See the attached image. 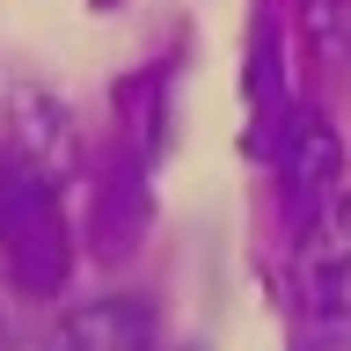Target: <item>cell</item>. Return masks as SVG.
I'll use <instances>...</instances> for the list:
<instances>
[{
    "label": "cell",
    "instance_id": "6da1fadb",
    "mask_svg": "<svg viewBox=\"0 0 351 351\" xmlns=\"http://www.w3.org/2000/svg\"><path fill=\"white\" fill-rule=\"evenodd\" d=\"M285 337H293V351H351V191H337L293 234Z\"/></svg>",
    "mask_w": 351,
    "mask_h": 351
},
{
    "label": "cell",
    "instance_id": "7a4b0ae2",
    "mask_svg": "<svg viewBox=\"0 0 351 351\" xmlns=\"http://www.w3.org/2000/svg\"><path fill=\"white\" fill-rule=\"evenodd\" d=\"M66 183L29 169L22 154H0V256L22 293H59L73 271V219H66Z\"/></svg>",
    "mask_w": 351,
    "mask_h": 351
},
{
    "label": "cell",
    "instance_id": "3957f363",
    "mask_svg": "<svg viewBox=\"0 0 351 351\" xmlns=\"http://www.w3.org/2000/svg\"><path fill=\"white\" fill-rule=\"evenodd\" d=\"M278 176H285V213H293V234H300L307 219L322 213L329 197H337V169H344V147H337V132L315 117V110H293L278 132Z\"/></svg>",
    "mask_w": 351,
    "mask_h": 351
},
{
    "label": "cell",
    "instance_id": "277c9868",
    "mask_svg": "<svg viewBox=\"0 0 351 351\" xmlns=\"http://www.w3.org/2000/svg\"><path fill=\"white\" fill-rule=\"evenodd\" d=\"M44 351H154V307L132 300V293L81 300L59 329H51Z\"/></svg>",
    "mask_w": 351,
    "mask_h": 351
},
{
    "label": "cell",
    "instance_id": "5b68a950",
    "mask_svg": "<svg viewBox=\"0 0 351 351\" xmlns=\"http://www.w3.org/2000/svg\"><path fill=\"white\" fill-rule=\"evenodd\" d=\"M8 154H22L29 169H44L51 183L81 169V139H73V117H66L51 95L37 88H15V132H8Z\"/></svg>",
    "mask_w": 351,
    "mask_h": 351
},
{
    "label": "cell",
    "instance_id": "8992f818",
    "mask_svg": "<svg viewBox=\"0 0 351 351\" xmlns=\"http://www.w3.org/2000/svg\"><path fill=\"white\" fill-rule=\"evenodd\" d=\"M147 161H132L117 147V161L103 169V191H95V249L103 256H132L139 234H147Z\"/></svg>",
    "mask_w": 351,
    "mask_h": 351
},
{
    "label": "cell",
    "instance_id": "52a82bcc",
    "mask_svg": "<svg viewBox=\"0 0 351 351\" xmlns=\"http://www.w3.org/2000/svg\"><path fill=\"white\" fill-rule=\"evenodd\" d=\"M117 147L147 169L161 161V147H169V73L161 66H147L117 88Z\"/></svg>",
    "mask_w": 351,
    "mask_h": 351
},
{
    "label": "cell",
    "instance_id": "ba28073f",
    "mask_svg": "<svg viewBox=\"0 0 351 351\" xmlns=\"http://www.w3.org/2000/svg\"><path fill=\"white\" fill-rule=\"evenodd\" d=\"M300 37H307V59L344 73L351 66V0H300Z\"/></svg>",
    "mask_w": 351,
    "mask_h": 351
},
{
    "label": "cell",
    "instance_id": "9c48e42d",
    "mask_svg": "<svg viewBox=\"0 0 351 351\" xmlns=\"http://www.w3.org/2000/svg\"><path fill=\"white\" fill-rule=\"evenodd\" d=\"M0 351H8V322H0Z\"/></svg>",
    "mask_w": 351,
    "mask_h": 351
},
{
    "label": "cell",
    "instance_id": "30bf717a",
    "mask_svg": "<svg viewBox=\"0 0 351 351\" xmlns=\"http://www.w3.org/2000/svg\"><path fill=\"white\" fill-rule=\"evenodd\" d=\"M95 8H110V0H95Z\"/></svg>",
    "mask_w": 351,
    "mask_h": 351
}]
</instances>
